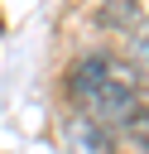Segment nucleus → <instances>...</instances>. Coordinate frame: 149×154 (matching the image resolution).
<instances>
[{
	"mask_svg": "<svg viewBox=\"0 0 149 154\" xmlns=\"http://www.w3.org/2000/svg\"><path fill=\"white\" fill-rule=\"evenodd\" d=\"M111 135H115L120 149H130V154H149V111L135 106L120 125H111Z\"/></svg>",
	"mask_w": 149,
	"mask_h": 154,
	"instance_id": "3",
	"label": "nucleus"
},
{
	"mask_svg": "<svg viewBox=\"0 0 149 154\" xmlns=\"http://www.w3.org/2000/svg\"><path fill=\"white\" fill-rule=\"evenodd\" d=\"M67 96L72 106L96 120V125H120L135 106H139V77L125 67V58H111V53H87L77 58V67L67 72Z\"/></svg>",
	"mask_w": 149,
	"mask_h": 154,
	"instance_id": "1",
	"label": "nucleus"
},
{
	"mask_svg": "<svg viewBox=\"0 0 149 154\" xmlns=\"http://www.w3.org/2000/svg\"><path fill=\"white\" fill-rule=\"evenodd\" d=\"M125 43H130L125 67H130L139 82H149V19H144V14H135V19L125 24Z\"/></svg>",
	"mask_w": 149,
	"mask_h": 154,
	"instance_id": "2",
	"label": "nucleus"
}]
</instances>
